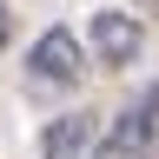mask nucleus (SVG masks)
Instances as JSON below:
<instances>
[{"label":"nucleus","instance_id":"5","mask_svg":"<svg viewBox=\"0 0 159 159\" xmlns=\"http://www.w3.org/2000/svg\"><path fill=\"white\" fill-rule=\"evenodd\" d=\"M7 33H13V7L0 0V47H7Z\"/></svg>","mask_w":159,"mask_h":159},{"label":"nucleus","instance_id":"1","mask_svg":"<svg viewBox=\"0 0 159 159\" xmlns=\"http://www.w3.org/2000/svg\"><path fill=\"white\" fill-rule=\"evenodd\" d=\"M93 159H159V73L139 86V99L119 106V119L99 133Z\"/></svg>","mask_w":159,"mask_h":159},{"label":"nucleus","instance_id":"6","mask_svg":"<svg viewBox=\"0 0 159 159\" xmlns=\"http://www.w3.org/2000/svg\"><path fill=\"white\" fill-rule=\"evenodd\" d=\"M133 7H152V13H159V0H133Z\"/></svg>","mask_w":159,"mask_h":159},{"label":"nucleus","instance_id":"4","mask_svg":"<svg viewBox=\"0 0 159 159\" xmlns=\"http://www.w3.org/2000/svg\"><path fill=\"white\" fill-rule=\"evenodd\" d=\"M93 146H99L93 113H60L53 126H47V139H40V152H47V159H93Z\"/></svg>","mask_w":159,"mask_h":159},{"label":"nucleus","instance_id":"2","mask_svg":"<svg viewBox=\"0 0 159 159\" xmlns=\"http://www.w3.org/2000/svg\"><path fill=\"white\" fill-rule=\"evenodd\" d=\"M27 73H33V86H80V73H86L80 33H73V27H47V33L27 47Z\"/></svg>","mask_w":159,"mask_h":159},{"label":"nucleus","instance_id":"3","mask_svg":"<svg viewBox=\"0 0 159 159\" xmlns=\"http://www.w3.org/2000/svg\"><path fill=\"white\" fill-rule=\"evenodd\" d=\"M86 47H93L99 66H133L139 47H146V27H139L126 7H99V13L86 20Z\"/></svg>","mask_w":159,"mask_h":159}]
</instances>
